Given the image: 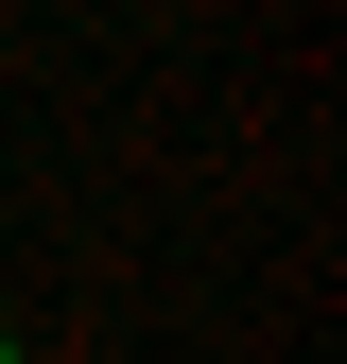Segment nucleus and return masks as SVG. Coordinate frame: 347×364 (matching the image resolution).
Wrapping results in <instances>:
<instances>
[{
  "mask_svg": "<svg viewBox=\"0 0 347 364\" xmlns=\"http://www.w3.org/2000/svg\"><path fill=\"white\" fill-rule=\"evenodd\" d=\"M0 364H18V330H0Z\"/></svg>",
  "mask_w": 347,
  "mask_h": 364,
  "instance_id": "f257e3e1",
  "label": "nucleus"
}]
</instances>
